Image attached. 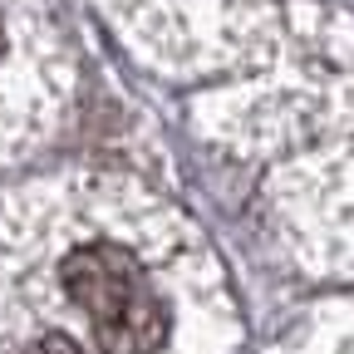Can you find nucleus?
<instances>
[{
    "instance_id": "1",
    "label": "nucleus",
    "mask_w": 354,
    "mask_h": 354,
    "mask_svg": "<svg viewBox=\"0 0 354 354\" xmlns=\"http://www.w3.org/2000/svg\"><path fill=\"white\" fill-rule=\"evenodd\" d=\"M207 241L128 177L0 197V354H232Z\"/></svg>"
}]
</instances>
